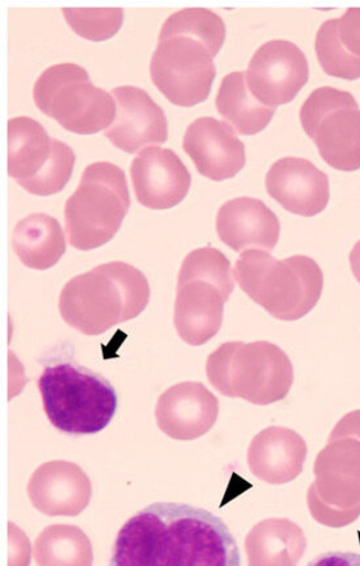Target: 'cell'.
<instances>
[{
    "instance_id": "cell-1",
    "label": "cell",
    "mask_w": 360,
    "mask_h": 566,
    "mask_svg": "<svg viewBox=\"0 0 360 566\" xmlns=\"http://www.w3.org/2000/svg\"><path fill=\"white\" fill-rule=\"evenodd\" d=\"M110 566H242L235 536L204 509L157 502L117 535Z\"/></svg>"
},
{
    "instance_id": "cell-2",
    "label": "cell",
    "mask_w": 360,
    "mask_h": 566,
    "mask_svg": "<svg viewBox=\"0 0 360 566\" xmlns=\"http://www.w3.org/2000/svg\"><path fill=\"white\" fill-rule=\"evenodd\" d=\"M225 33L223 19L207 9L181 10L166 20L150 74L169 102L188 108L208 101L216 75L214 59Z\"/></svg>"
},
{
    "instance_id": "cell-3",
    "label": "cell",
    "mask_w": 360,
    "mask_h": 566,
    "mask_svg": "<svg viewBox=\"0 0 360 566\" xmlns=\"http://www.w3.org/2000/svg\"><path fill=\"white\" fill-rule=\"evenodd\" d=\"M150 296V283L139 269L113 261L70 280L59 307L70 327L98 336L142 314Z\"/></svg>"
},
{
    "instance_id": "cell-4",
    "label": "cell",
    "mask_w": 360,
    "mask_h": 566,
    "mask_svg": "<svg viewBox=\"0 0 360 566\" xmlns=\"http://www.w3.org/2000/svg\"><path fill=\"white\" fill-rule=\"evenodd\" d=\"M234 277L254 303L282 322L308 315L324 289L321 268L303 254L277 260L266 251H245L236 261Z\"/></svg>"
},
{
    "instance_id": "cell-5",
    "label": "cell",
    "mask_w": 360,
    "mask_h": 566,
    "mask_svg": "<svg viewBox=\"0 0 360 566\" xmlns=\"http://www.w3.org/2000/svg\"><path fill=\"white\" fill-rule=\"evenodd\" d=\"M234 272L213 247L190 252L180 269L174 302V328L182 342L201 346L221 331L224 304L234 293Z\"/></svg>"
},
{
    "instance_id": "cell-6",
    "label": "cell",
    "mask_w": 360,
    "mask_h": 566,
    "mask_svg": "<svg viewBox=\"0 0 360 566\" xmlns=\"http://www.w3.org/2000/svg\"><path fill=\"white\" fill-rule=\"evenodd\" d=\"M207 374L219 394L254 406L286 399L294 385L292 359L269 342L222 344L210 354Z\"/></svg>"
},
{
    "instance_id": "cell-7",
    "label": "cell",
    "mask_w": 360,
    "mask_h": 566,
    "mask_svg": "<svg viewBox=\"0 0 360 566\" xmlns=\"http://www.w3.org/2000/svg\"><path fill=\"white\" fill-rule=\"evenodd\" d=\"M47 420L70 436L100 433L118 408L115 387L100 374L70 363L49 366L39 379Z\"/></svg>"
},
{
    "instance_id": "cell-8",
    "label": "cell",
    "mask_w": 360,
    "mask_h": 566,
    "mask_svg": "<svg viewBox=\"0 0 360 566\" xmlns=\"http://www.w3.org/2000/svg\"><path fill=\"white\" fill-rule=\"evenodd\" d=\"M131 205L123 168L109 161L92 163L80 187L68 198L65 224L70 245L92 251L110 242L121 229Z\"/></svg>"
},
{
    "instance_id": "cell-9",
    "label": "cell",
    "mask_w": 360,
    "mask_h": 566,
    "mask_svg": "<svg viewBox=\"0 0 360 566\" xmlns=\"http://www.w3.org/2000/svg\"><path fill=\"white\" fill-rule=\"evenodd\" d=\"M38 108L66 130L89 136L109 129L117 116L112 94L92 83L76 63H60L44 71L33 87Z\"/></svg>"
},
{
    "instance_id": "cell-10",
    "label": "cell",
    "mask_w": 360,
    "mask_h": 566,
    "mask_svg": "<svg viewBox=\"0 0 360 566\" xmlns=\"http://www.w3.org/2000/svg\"><path fill=\"white\" fill-rule=\"evenodd\" d=\"M75 161L73 148L49 137L36 119H10L9 175L27 192L42 197L61 192L72 179Z\"/></svg>"
},
{
    "instance_id": "cell-11",
    "label": "cell",
    "mask_w": 360,
    "mask_h": 566,
    "mask_svg": "<svg viewBox=\"0 0 360 566\" xmlns=\"http://www.w3.org/2000/svg\"><path fill=\"white\" fill-rule=\"evenodd\" d=\"M300 123L327 165L343 172L360 168V109L350 92L315 90L301 105Z\"/></svg>"
},
{
    "instance_id": "cell-12",
    "label": "cell",
    "mask_w": 360,
    "mask_h": 566,
    "mask_svg": "<svg viewBox=\"0 0 360 566\" xmlns=\"http://www.w3.org/2000/svg\"><path fill=\"white\" fill-rule=\"evenodd\" d=\"M245 80L260 103L273 108L292 103L308 83L307 56L294 42H265L253 54Z\"/></svg>"
},
{
    "instance_id": "cell-13",
    "label": "cell",
    "mask_w": 360,
    "mask_h": 566,
    "mask_svg": "<svg viewBox=\"0 0 360 566\" xmlns=\"http://www.w3.org/2000/svg\"><path fill=\"white\" fill-rule=\"evenodd\" d=\"M131 184L137 200L151 210L178 207L192 187V175L169 148L148 147L134 158Z\"/></svg>"
},
{
    "instance_id": "cell-14",
    "label": "cell",
    "mask_w": 360,
    "mask_h": 566,
    "mask_svg": "<svg viewBox=\"0 0 360 566\" xmlns=\"http://www.w3.org/2000/svg\"><path fill=\"white\" fill-rule=\"evenodd\" d=\"M182 147L197 171L213 181L230 180L245 167L243 142L227 123L214 117L194 119L183 136Z\"/></svg>"
},
{
    "instance_id": "cell-15",
    "label": "cell",
    "mask_w": 360,
    "mask_h": 566,
    "mask_svg": "<svg viewBox=\"0 0 360 566\" xmlns=\"http://www.w3.org/2000/svg\"><path fill=\"white\" fill-rule=\"evenodd\" d=\"M116 98V122L105 130L119 150L136 154L148 145H162L168 140L165 109L155 103L144 88L121 86L113 88Z\"/></svg>"
},
{
    "instance_id": "cell-16",
    "label": "cell",
    "mask_w": 360,
    "mask_h": 566,
    "mask_svg": "<svg viewBox=\"0 0 360 566\" xmlns=\"http://www.w3.org/2000/svg\"><path fill=\"white\" fill-rule=\"evenodd\" d=\"M218 415L216 396L197 381H183L168 388L155 409L159 429L178 441H193L209 433Z\"/></svg>"
},
{
    "instance_id": "cell-17",
    "label": "cell",
    "mask_w": 360,
    "mask_h": 566,
    "mask_svg": "<svg viewBox=\"0 0 360 566\" xmlns=\"http://www.w3.org/2000/svg\"><path fill=\"white\" fill-rule=\"evenodd\" d=\"M267 193L282 208L300 217H315L327 209L330 200L329 177L313 161L282 158L266 175Z\"/></svg>"
},
{
    "instance_id": "cell-18",
    "label": "cell",
    "mask_w": 360,
    "mask_h": 566,
    "mask_svg": "<svg viewBox=\"0 0 360 566\" xmlns=\"http://www.w3.org/2000/svg\"><path fill=\"white\" fill-rule=\"evenodd\" d=\"M32 505L47 516H77L89 505L91 480L80 465L53 460L39 467L27 488Z\"/></svg>"
},
{
    "instance_id": "cell-19",
    "label": "cell",
    "mask_w": 360,
    "mask_h": 566,
    "mask_svg": "<svg viewBox=\"0 0 360 566\" xmlns=\"http://www.w3.org/2000/svg\"><path fill=\"white\" fill-rule=\"evenodd\" d=\"M216 232L219 239L235 252L250 251V248L272 252L279 240L280 223L263 201L240 197L219 209Z\"/></svg>"
},
{
    "instance_id": "cell-20",
    "label": "cell",
    "mask_w": 360,
    "mask_h": 566,
    "mask_svg": "<svg viewBox=\"0 0 360 566\" xmlns=\"http://www.w3.org/2000/svg\"><path fill=\"white\" fill-rule=\"evenodd\" d=\"M306 446L301 438L286 428L272 427L254 438L250 448L251 470L271 484H284L299 475Z\"/></svg>"
},
{
    "instance_id": "cell-21",
    "label": "cell",
    "mask_w": 360,
    "mask_h": 566,
    "mask_svg": "<svg viewBox=\"0 0 360 566\" xmlns=\"http://www.w3.org/2000/svg\"><path fill=\"white\" fill-rule=\"evenodd\" d=\"M12 243L21 263L36 271L55 266L66 253L60 222L45 212H33L21 219L13 230Z\"/></svg>"
},
{
    "instance_id": "cell-22",
    "label": "cell",
    "mask_w": 360,
    "mask_h": 566,
    "mask_svg": "<svg viewBox=\"0 0 360 566\" xmlns=\"http://www.w3.org/2000/svg\"><path fill=\"white\" fill-rule=\"evenodd\" d=\"M216 109L225 122L244 136H254L271 124L275 108L260 103L246 84L242 71L223 77L216 95Z\"/></svg>"
},
{
    "instance_id": "cell-23",
    "label": "cell",
    "mask_w": 360,
    "mask_h": 566,
    "mask_svg": "<svg viewBox=\"0 0 360 566\" xmlns=\"http://www.w3.org/2000/svg\"><path fill=\"white\" fill-rule=\"evenodd\" d=\"M39 566H92L94 552L80 527L53 525L39 535L33 548Z\"/></svg>"
},
{
    "instance_id": "cell-24",
    "label": "cell",
    "mask_w": 360,
    "mask_h": 566,
    "mask_svg": "<svg viewBox=\"0 0 360 566\" xmlns=\"http://www.w3.org/2000/svg\"><path fill=\"white\" fill-rule=\"evenodd\" d=\"M338 19L325 21L316 34V55L325 73L345 81L360 80V59L341 45L337 32Z\"/></svg>"
},
{
    "instance_id": "cell-25",
    "label": "cell",
    "mask_w": 360,
    "mask_h": 566,
    "mask_svg": "<svg viewBox=\"0 0 360 566\" xmlns=\"http://www.w3.org/2000/svg\"><path fill=\"white\" fill-rule=\"evenodd\" d=\"M62 12L76 34L96 42L116 35L125 18L123 9H62Z\"/></svg>"
},
{
    "instance_id": "cell-26",
    "label": "cell",
    "mask_w": 360,
    "mask_h": 566,
    "mask_svg": "<svg viewBox=\"0 0 360 566\" xmlns=\"http://www.w3.org/2000/svg\"><path fill=\"white\" fill-rule=\"evenodd\" d=\"M338 39L345 51L360 59V9H349L337 21Z\"/></svg>"
},
{
    "instance_id": "cell-27",
    "label": "cell",
    "mask_w": 360,
    "mask_h": 566,
    "mask_svg": "<svg viewBox=\"0 0 360 566\" xmlns=\"http://www.w3.org/2000/svg\"><path fill=\"white\" fill-rule=\"evenodd\" d=\"M307 566H360V555L354 552H327L314 558Z\"/></svg>"
},
{
    "instance_id": "cell-28",
    "label": "cell",
    "mask_w": 360,
    "mask_h": 566,
    "mask_svg": "<svg viewBox=\"0 0 360 566\" xmlns=\"http://www.w3.org/2000/svg\"><path fill=\"white\" fill-rule=\"evenodd\" d=\"M350 266L351 272L354 274V277L360 283V240L359 242L352 248V251L350 252Z\"/></svg>"
}]
</instances>
